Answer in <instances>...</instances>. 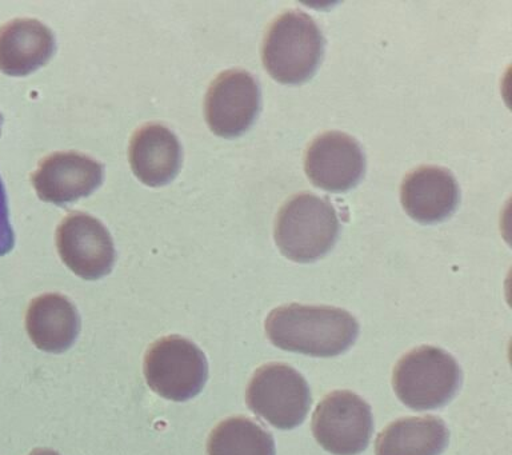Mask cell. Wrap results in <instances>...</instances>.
Returning a JSON list of instances; mask_svg holds the SVG:
<instances>
[{"instance_id": "cell-15", "label": "cell", "mask_w": 512, "mask_h": 455, "mask_svg": "<svg viewBox=\"0 0 512 455\" xmlns=\"http://www.w3.org/2000/svg\"><path fill=\"white\" fill-rule=\"evenodd\" d=\"M28 337L39 350L64 353L80 333L78 310L60 294H44L32 299L26 314Z\"/></svg>"}, {"instance_id": "cell-2", "label": "cell", "mask_w": 512, "mask_h": 455, "mask_svg": "<svg viewBox=\"0 0 512 455\" xmlns=\"http://www.w3.org/2000/svg\"><path fill=\"white\" fill-rule=\"evenodd\" d=\"M324 53L322 31L302 11H287L268 27L262 45L264 69L276 82L299 85L318 70Z\"/></svg>"}, {"instance_id": "cell-13", "label": "cell", "mask_w": 512, "mask_h": 455, "mask_svg": "<svg viewBox=\"0 0 512 455\" xmlns=\"http://www.w3.org/2000/svg\"><path fill=\"white\" fill-rule=\"evenodd\" d=\"M132 173L150 187L170 183L182 165V147L167 127L150 123L132 135L130 150Z\"/></svg>"}, {"instance_id": "cell-11", "label": "cell", "mask_w": 512, "mask_h": 455, "mask_svg": "<svg viewBox=\"0 0 512 455\" xmlns=\"http://www.w3.org/2000/svg\"><path fill=\"white\" fill-rule=\"evenodd\" d=\"M103 174V166L87 155L55 153L39 163L32 185L42 201L60 206L94 193Z\"/></svg>"}, {"instance_id": "cell-9", "label": "cell", "mask_w": 512, "mask_h": 455, "mask_svg": "<svg viewBox=\"0 0 512 455\" xmlns=\"http://www.w3.org/2000/svg\"><path fill=\"white\" fill-rule=\"evenodd\" d=\"M260 110V90L250 73L228 70L211 83L204 102L208 127L222 138L246 133Z\"/></svg>"}, {"instance_id": "cell-3", "label": "cell", "mask_w": 512, "mask_h": 455, "mask_svg": "<svg viewBox=\"0 0 512 455\" xmlns=\"http://www.w3.org/2000/svg\"><path fill=\"white\" fill-rule=\"evenodd\" d=\"M339 219L327 199L298 194L279 210L274 237L280 253L292 262L310 263L332 249Z\"/></svg>"}, {"instance_id": "cell-6", "label": "cell", "mask_w": 512, "mask_h": 455, "mask_svg": "<svg viewBox=\"0 0 512 455\" xmlns=\"http://www.w3.org/2000/svg\"><path fill=\"white\" fill-rule=\"evenodd\" d=\"M252 413L280 430L302 425L312 399L306 379L286 363H268L252 375L246 391Z\"/></svg>"}, {"instance_id": "cell-14", "label": "cell", "mask_w": 512, "mask_h": 455, "mask_svg": "<svg viewBox=\"0 0 512 455\" xmlns=\"http://www.w3.org/2000/svg\"><path fill=\"white\" fill-rule=\"evenodd\" d=\"M54 53V34L36 19H15L0 27V71L10 77L34 73Z\"/></svg>"}, {"instance_id": "cell-16", "label": "cell", "mask_w": 512, "mask_h": 455, "mask_svg": "<svg viewBox=\"0 0 512 455\" xmlns=\"http://www.w3.org/2000/svg\"><path fill=\"white\" fill-rule=\"evenodd\" d=\"M450 441L446 423L435 415L392 422L376 438V455H440Z\"/></svg>"}, {"instance_id": "cell-1", "label": "cell", "mask_w": 512, "mask_h": 455, "mask_svg": "<svg viewBox=\"0 0 512 455\" xmlns=\"http://www.w3.org/2000/svg\"><path fill=\"white\" fill-rule=\"evenodd\" d=\"M266 334L279 349L331 358L346 353L354 345L359 323L338 307L291 303L271 311L266 319Z\"/></svg>"}, {"instance_id": "cell-17", "label": "cell", "mask_w": 512, "mask_h": 455, "mask_svg": "<svg viewBox=\"0 0 512 455\" xmlns=\"http://www.w3.org/2000/svg\"><path fill=\"white\" fill-rule=\"evenodd\" d=\"M207 455H275L272 435L254 419L231 417L211 431Z\"/></svg>"}, {"instance_id": "cell-7", "label": "cell", "mask_w": 512, "mask_h": 455, "mask_svg": "<svg viewBox=\"0 0 512 455\" xmlns=\"http://www.w3.org/2000/svg\"><path fill=\"white\" fill-rule=\"evenodd\" d=\"M374 431L371 407L351 391L326 395L312 415V433L334 455H358L367 449Z\"/></svg>"}, {"instance_id": "cell-18", "label": "cell", "mask_w": 512, "mask_h": 455, "mask_svg": "<svg viewBox=\"0 0 512 455\" xmlns=\"http://www.w3.org/2000/svg\"><path fill=\"white\" fill-rule=\"evenodd\" d=\"M14 243V231L11 229L10 217H8L6 190L0 179V257L10 253L14 249Z\"/></svg>"}, {"instance_id": "cell-5", "label": "cell", "mask_w": 512, "mask_h": 455, "mask_svg": "<svg viewBox=\"0 0 512 455\" xmlns=\"http://www.w3.org/2000/svg\"><path fill=\"white\" fill-rule=\"evenodd\" d=\"M143 373L154 393L168 401L184 402L203 390L208 363L195 343L179 335H168L148 347Z\"/></svg>"}, {"instance_id": "cell-12", "label": "cell", "mask_w": 512, "mask_h": 455, "mask_svg": "<svg viewBox=\"0 0 512 455\" xmlns=\"http://www.w3.org/2000/svg\"><path fill=\"white\" fill-rule=\"evenodd\" d=\"M400 201L416 222L435 223L454 213L459 187L454 175L438 166H420L403 179Z\"/></svg>"}, {"instance_id": "cell-4", "label": "cell", "mask_w": 512, "mask_h": 455, "mask_svg": "<svg viewBox=\"0 0 512 455\" xmlns=\"http://www.w3.org/2000/svg\"><path fill=\"white\" fill-rule=\"evenodd\" d=\"M462 385V370L447 351L422 346L396 363L392 386L400 401L414 410L447 405Z\"/></svg>"}, {"instance_id": "cell-20", "label": "cell", "mask_w": 512, "mask_h": 455, "mask_svg": "<svg viewBox=\"0 0 512 455\" xmlns=\"http://www.w3.org/2000/svg\"><path fill=\"white\" fill-rule=\"evenodd\" d=\"M0 131H2V115H0Z\"/></svg>"}, {"instance_id": "cell-8", "label": "cell", "mask_w": 512, "mask_h": 455, "mask_svg": "<svg viewBox=\"0 0 512 455\" xmlns=\"http://www.w3.org/2000/svg\"><path fill=\"white\" fill-rule=\"evenodd\" d=\"M60 259L78 277L96 281L111 273L115 247L103 223L91 215L71 213L56 230Z\"/></svg>"}, {"instance_id": "cell-10", "label": "cell", "mask_w": 512, "mask_h": 455, "mask_svg": "<svg viewBox=\"0 0 512 455\" xmlns=\"http://www.w3.org/2000/svg\"><path fill=\"white\" fill-rule=\"evenodd\" d=\"M366 169L362 147L350 135L327 131L316 137L304 155V171L319 189L344 193L358 185Z\"/></svg>"}, {"instance_id": "cell-19", "label": "cell", "mask_w": 512, "mask_h": 455, "mask_svg": "<svg viewBox=\"0 0 512 455\" xmlns=\"http://www.w3.org/2000/svg\"><path fill=\"white\" fill-rule=\"evenodd\" d=\"M30 455H60L58 451L51 449H35L32 450Z\"/></svg>"}]
</instances>
